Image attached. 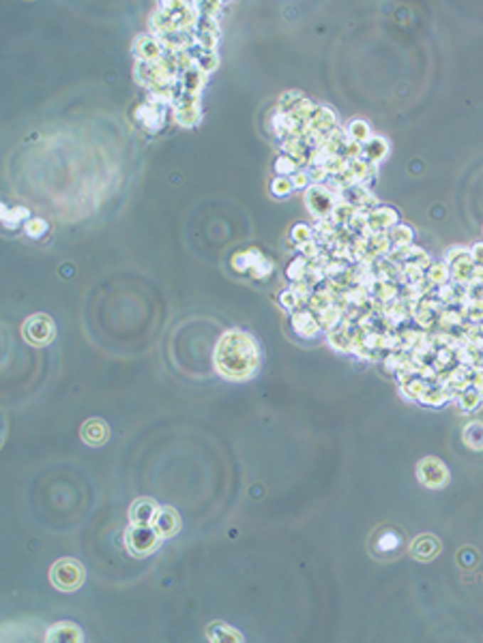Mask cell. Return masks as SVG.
Masks as SVG:
<instances>
[{
  "label": "cell",
  "mask_w": 483,
  "mask_h": 643,
  "mask_svg": "<svg viewBox=\"0 0 483 643\" xmlns=\"http://www.w3.org/2000/svg\"><path fill=\"white\" fill-rule=\"evenodd\" d=\"M292 326H294V333H299L301 337H312V335L318 333V320H316V315H312L309 311H299V313H294Z\"/></svg>",
  "instance_id": "obj_17"
},
{
  "label": "cell",
  "mask_w": 483,
  "mask_h": 643,
  "mask_svg": "<svg viewBox=\"0 0 483 643\" xmlns=\"http://www.w3.org/2000/svg\"><path fill=\"white\" fill-rule=\"evenodd\" d=\"M402 547V536L396 532V530H383L376 534V541H374V551L378 556H389V553H396L400 551Z\"/></svg>",
  "instance_id": "obj_13"
},
{
  "label": "cell",
  "mask_w": 483,
  "mask_h": 643,
  "mask_svg": "<svg viewBox=\"0 0 483 643\" xmlns=\"http://www.w3.org/2000/svg\"><path fill=\"white\" fill-rule=\"evenodd\" d=\"M161 536L153 526H132L125 534V547L134 558H147L161 547Z\"/></svg>",
  "instance_id": "obj_3"
},
{
  "label": "cell",
  "mask_w": 483,
  "mask_h": 643,
  "mask_svg": "<svg viewBox=\"0 0 483 643\" xmlns=\"http://www.w3.org/2000/svg\"><path fill=\"white\" fill-rule=\"evenodd\" d=\"M297 303H299V298H297V294H294V288L282 294V305H284L286 309H294V307H299Z\"/></svg>",
  "instance_id": "obj_30"
},
{
  "label": "cell",
  "mask_w": 483,
  "mask_h": 643,
  "mask_svg": "<svg viewBox=\"0 0 483 643\" xmlns=\"http://www.w3.org/2000/svg\"><path fill=\"white\" fill-rule=\"evenodd\" d=\"M348 138H350V142H354V144H363V142H368L372 136H370V126L363 122V120H352V122H348Z\"/></svg>",
  "instance_id": "obj_20"
},
{
  "label": "cell",
  "mask_w": 483,
  "mask_h": 643,
  "mask_svg": "<svg viewBox=\"0 0 483 643\" xmlns=\"http://www.w3.org/2000/svg\"><path fill=\"white\" fill-rule=\"evenodd\" d=\"M215 369L232 382L250 379L260 369V350L256 339L238 328L223 333L215 347Z\"/></svg>",
  "instance_id": "obj_1"
},
{
  "label": "cell",
  "mask_w": 483,
  "mask_h": 643,
  "mask_svg": "<svg viewBox=\"0 0 483 643\" xmlns=\"http://www.w3.org/2000/svg\"><path fill=\"white\" fill-rule=\"evenodd\" d=\"M138 120L149 129V131H157V129L164 124V109L155 103H144L138 109Z\"/></svg>",
  "instance_id": "obj_14"
},
{
  "label": "cell",
  "mask_w": 483,
  "mask_h": 643,
  "mask_svg": "<svg viewBox=\"0 0 483 643\" xmlns=\"http://www.w3.org/2000/svg\"><path fill=\"white\" fill-rule=\"evenodd\" d=\"M389 153V146L383 138H370L368 142L361 144V151H359V159H363L366 163H372L376 166L378 161H383Z\"/></svg>",
  "instance_id": "obj_12"
},
{
  "label": "cell",
  "mask_w": 483,
  "mask_h": 643,
  "mask_svg": "<svg viewBox=\"0 0 483 643\" xmlns=\"http://www.w3.org/2000/svg\"><path fill=\"white\" fill-rule=\"evenodd\" d=\"M159 506L151 497H140L129 508V522L132 526H153V519L157 517Z\"/></svg>",
  "instance_id": "obj_8"
},
{
  "label": "cell",
  "mask_w": 483,
  "mask_h": 643,
  "mask_svg": "<svg viewBox=\"0 0 483 643\" xmlns=\"http://www.w3.org/2000/svg\"><path fill=\"white\" fill-rule=\"evenodd\" d=\"M481 397H483V393L474 391L472 386H470L468 391H464V395H462V399H460L462 410H464V412H474V410L479 408V404H481Z\"/></svg>",
  "instance_id": "obj_22"
},
{
  "label": "cell",
  "mask_w": 483,
  "mask_h": 643,
  "mask_svg": "<svg viewBox=\"0 0 483 643\" xmlns=\"http://www.w3.org/2000/svg\"><path fill=\"white\" fill-rule=\"evenodd\" d=\"M24 229H26V234H28L31 238H41V236H46V232H48V221H46V219H39V217H31V219L26 221Z\"/></svg>",
  "instance_id": "obj_25"
},
{
  "label": "cell",
  "mask_w": 483,
  "mask_h": 643,
  "mask_svg": "<svg viewBox=\"0 0 483 643\" xmlns=\"http://www.w3.org/2000/svg\"><path fill=\"white\" fill-rule=\"evenodd\" d=\"M0 212H3V223L9 227V229H14V227H18L24 219L28 221L31 219V212H28V208H24V206H3L0 208Z\"/></svg>",
  "instance_id": "obj_18"
},
{
  "label": "cell",
  "mask_w": 483,
  "mask_h": 643,
  "mask_svg": "<svg viewBox=\"0 0 483 643\" xmlns=\"http://www.w3.org/2000/svg\"><path fill=\"white\" fill-rule=\"evenodd\" d=\"M46 641H60V643H80L84 641L82 628L73 622H58L54 626L48 628L46 632Z\"/></svg>",
  "instance_id": "obj_10"
},
{
  "label": "cell",
  "mask_w": 483,
  "mask_h": 643,
  "mask_svg": "<svg viewBox=\"0 0 483 643\" xmlns=\"http://www.w3.org/2000/svg\"><path fill=\"white\" fill-rule=\"evenodd\" d=\"M153 528L161 539H172L181 532V514L172 506H164L153 519Z\"/></svg>",
  "instance_id": "obj_6"
},
{
  "label": "cell",
  "mask_w": 483,
  "mask_h": 643,
  "mask_svg": "<svg viewBox=\"0 0 483 643\" xmlns=\"http://www.w3.org/2000/svg\"><path fill=\"white\" fill-rule=\"evenodd\" d=\"M396 221H398V212L391 208H378L376 212L370 215V223L374 229H385V227L393 225Z\"/></svg>",
  "instance_id": "obj_21"
},
{
  "label": "cell",
  "mask_w": 483,
  "mask_h": 643,
  "mask_svg": "<svg viewBox=\"0 0 483 643\" xmlns=\"http://www.w3.org/2000/svg\"><path fill=\"white\" fill-rule=\"evenodd\" d=\"M305 202H307V208L320 219L327 217L333 210V195L329 193V187H322V185H316V187L307 189Z\"/></svg>",
  "instance_id": "obj_7"
},
{
  "label": "cell",
  "mask_w": 483,
  "mask_h": 643,
  "mask_svg": "<svg viewBox=\"0 0 483 643\" xmlns=\"http://www.w3.org/2000/svg\"><path fill=\"white\" fill-rule=\"evenodd\" d=\"M292 236V242L294 244H305V242H309L312 240V229L305 225V223H297L294 227H292V232H290Z\"/></svg>",
  "instance_id": "obj_27"
},
{
  "label": "cell",
  "mask_w": 483,
  "mask_h": 643,
  "mask_svg": "<svg viewBox=\"0 0 483 643\" xmlns=\"http://www.w3.org/2000/svg\"><path fill=\"white\" fill-rule=\"evenodd\" d=\"M432 271L434 273H430V281H434V283H442L449 277V271L445 266H434Z\"/></svg>",
  "instance_id": "obj_32"
},
{
  "label": "cell",
  "mask_w": 483,
  "mask_h": 643,
  "mask_svg": "<svg viewBox=\"0 0 483 643\" xmlns=\"http://www.w3.org/2000/svg\"><path fill=\"white\" fill-rule=\"evenodd\" d=\"M440 541H438V536H434V534H421V536H417L415 541H413V545H410V553H413V558H417L419 562H430V560H434L438 553H440Z\"/></svg>",
  "instance_id": "obj_9"
},
{
  "label": "cell",
  "mask_w": 483,
  "mask_h": 643,
  "mask_svg": "<svg viewBox=\"0 0 483 643\" xmlns=\"http://www.w3.org/2000/svg\"><path fill=\"white\" fill-rule=\"evenodd\" d=\"M389 240L402 249V247L410 244V240H413V229H410V227H406V225H398V227H393V229H391Z\"/></svg>",
  "instance_id": "obj_26"
},
{
  "label": "cell",
  "mask_w": 483,
  "mask_h": 643,
  "mask_svg": "<svg viewBox=\"0 0 483 643\" xmlns=\"http://www.w3.org/2000/svg\"><path fill=\"white\" fill-rule=\"evenodd\" d=\"M292 183H290V178H286V176H277V178H273L271 180V195L273 198H288L290 193H292Z\"/></svg>",
  "instance_id": "obj_23"
},
{
  "label": "cell",
  "mask_w": 483,
  "mask_h": 643,
  "mask_svg": "<svg viewBox=\"0 0 483 643\" xmlns=\"http://www.w3.org/2000/svg\"><path fill=\"white\" fill-rule=\"evenodd\" d=\"M417 478L428 489H442L449 482V470L440 459L425 457L417 465Z\"/></svg>",
  "instance_id": "obj_5"
},
{
  "label": "cell",
  "mask_w": 483,
  "mask_h": 643,
  "mask_svg": "<svg viewBox=\"0 0 483 643\" xmlns=\"http://www.w3.org/2000/svg\"><path fill=\"white\" fill-rule=\"evenodd\" d=\"M309 174L307 172H303V170H299V172H294L292 176H290V183H292V187L294 189H305L307 185H309Z\"/></svg>",
  "instance_id": "obj_28"
},
{
  "label": "cell",
  "mask_w": 483,
  "mask_h": 643,
  "mask_svg": "<svg viewBox=\"0 0 483 643\" xmlns=\"http://www.w3.org/2000/svg\"><path fill=\"white\" fill-rule=\"evenodd\" d=\"M470 257H472L474 266H481V269H483V242H477V244L470 249Z\"/></svg>",
  "instance_id": "obj_31"
},
{
  "label": "cell",
  "mask_w": 483,
  "mask_h": 643,
  "mask_svg": "<svg viewBox=\"0 0 483 643\" xmlns=\"http://www.w3.org/2000/svg\"><path fill=\"white\" fill-rule=\"evenodd\" d=\"M138 56L142 60H155L159 54H161V41L159 39H153V37H142L138 41Z\"/></svg>",
  "instance_id": "obj_19"
},
{
  "label": "cell",
  "mask_w": 483,
  "mask_h": 643,
  "mask_svg": "<svg viewBox=\"0 0 483 643\" xmlns=\"http://www.w3.org/2000/svg\"><path fill=\"white\" fill-rule=\"evenodd\" d=\"M84 579H86L84 566L73 558H63L54 562V566L50 568V581L60 592H75L78 588H82Z\"/></svg>",
  "instance_id": "obj_2"
},
{
  "label": "cell",
  "mask_w": 483,
  "mask_h": 643,
  "mask_svg": "<svg viewBox=\"0 0 483 643\" xmlns=\"http://www.w3.org/2000/svg\"><path fill=\"white\" fill-rule=\"evenodd\" d=\"M301 269H305V260H297V262H292L290 266H288V277L290 279H301L303 275H305V271H301Z\"/></svg>",
  "instance_id": "obj_29"
},
{
  "label": "cell",
  "mask_w": 483,
  "mask_h": 643,
  "mask_svg": "<svg viewBox=\"0 0 483 643\" xmlns=\"http://www.w3.org/2000/svg\"><path fill=\"white\" fill-rule=\"evenodd\" d=\"M80 436L88 446H103L110 438V427L101 418H90L82 425Z\"/></svg>",
  "instance_id": "obj_11"
},
{
  "label": "cell",
  "mask_w": 483,
  "mask_h": 643,
  "mask_svg": "<svg viewBox=\"0 0 483 643\" xmlns=\"http://www.w3.org/2000/svg\"><path fill=\"white\" fill-rule=\"evenodd\" d=\"M462 440L470 450H483V421H472L462 429Z\"/></svg>",
  "instance_id": "obj_16"
},
{
  "label": "cell",
  "mask_w": 483,
  "mask_h": 643,
  "mask_svg": "<svg viewBox=\"0 0 483 643\" xmlns=\"http://www.w3.org/2000/svg\"><path fill=\"white\" fill-rule=\"evenodd\" d=\"M206 637L211 641H217V643H221V641H243V634H240L236 628H232L230 624H225V622L211 624L206 628Z\"/></svg>",
  "instance_id": "obj_15"
},
{
  "label": "cell",
  "mask_w": 483,
  "mask_h": 643,
  "mask_svg": "<svg viewBox=\"0 0 483 643\" xmlns=\"http://www.w3.org/2000/svg\"><path fill=\"white\" fill-rule=\"evenodd\" d=\"M297 168H299V161H297L294 157H290V155H282V157L275 159V172H277L280 176L294 174V172H299Z\"/></svg>",
  "instance_id": "obj_24"
},
{
  "label": "cell",
  "mask_w": 483,
  "mask_h": 643,
  "mask_svg": "<svg viewBox=\"0 0 483 643\" xmlns=\"http://www.w3.org/2000/svg\"><path fill=\"white\" fill-rule=\"evenodd\" d=\"M22 335H24V339H26L31 345L43 347V345H50V343L54 341V337H56V326H54V322H52L50 315H46V313H35V315H31V318L24 322Z\"/></svg>",
  "instance_id": "obj_4"
}]
</instances>
